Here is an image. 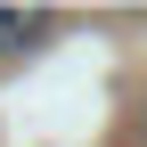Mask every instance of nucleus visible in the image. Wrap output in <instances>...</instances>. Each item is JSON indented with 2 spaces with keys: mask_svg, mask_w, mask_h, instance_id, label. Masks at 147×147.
<instances>
[{
  "mask_svg": "<svg viewBox=\"0 0 147 147\" xmlns=\"http://www.w3.org/2000/svg\"><path fill=\"white\" fill-rule=\"evenodd\" d=\"M49 33H57L49 8H0V57H25V49H41Z\"/></svg>",
  "mask_w": 147,
  "mask_h": 147,
  "instance_id": "nucleus-1",
  "label": "nucleus"
}]
</instances>
